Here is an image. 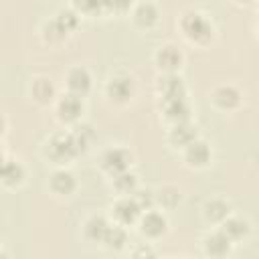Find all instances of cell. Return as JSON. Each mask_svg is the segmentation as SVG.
Here are the masks:
<instances>
[{
  "instance_id": "cell-1",
  "label": "cell",
  "mask_w": 259,
  "mask_h": 259,
  "mask_svg": "<svg viewBox=\"0 0 259 259\" xmlns=\"http://www.w3.org/2000/svg\"><path fill=\"white\" fill-rule=\"evenodd\" d=\"M182 28H184L186 36L192 38V40H206L210 36V32H212V26L208 24V20L202 14H198V12L184 14Z\"/></svg>"
},
{
  "instance_id": "cell-2",
  "label": "cell",
  "mask_w": 259,
  "mask_h": 259,
  "mask_svg": "<svg viewBox=\"0 0 259 259\" xmlns=\"http://www.w3.org/2000/svg\"><path fill=\"white\" fill-rule=\"evenodd\" d=\"M101 164L109 174H119L125 172L127 164H130V154L123 148H109L103 156H101Z\"/></svg>"
},
{
  "instance_id": "cell-3",
  "label": "cell",
  "mask_w": 259,
  "mask_h": 259,
  "mask_svg": "<svg viewBox=\"0 0 259 259\" xmlns=\"http://www.w3.org/2000/svg\"><path fill=\"white\" fill-rule=\"evenodd\" d=\"M142 212V206L138 204L136 198H121L115 206H113V214L121 225H130L134 223Z\"/></svg>"
},
{
  "instance_id": "cell-4",
  "label": "cell",
  "mask_w": 259,
  "mask_h": 259,
  "mask_svg": "<svg viewBox=\"0 0 259 259\" xmlns=\"http://www.w3.org/2000/svg\"><path fill=\"white\" fill-rule=\"evenodd\" d=\"M231 243H233V241H231V239L227 237V233L221 229V231H217V233H212V235H208V237L204 239V251H206V255L223 257V255L229 253Z\"/></svg>"
},
{
  "instance_id": "cell-5",
  "label": "cell",
  "mask_w": 259,
  "mask_h": 259,
  "mask_svg": "<svg viewBox=\"0 0 259 259\" xmlns=\"http://www.w3.org/2000/svg\"><path fill=\"white\" fill-rule=\"evenodd\" d=\"M67 87H69L71 93H75V95L87 93V89L91 87V77H89V73H87L83 67L71 69L69 75H67Z\"/></svg>"
},
{
  "instance_id": "cell-6",
  "label": "cell",
  "mask_w": 259,
  "mask_h": 259,
  "mask_svg": "<svg viewBox=\"0 0 259 259\" xmlns=\"http://www.w3.org/2000/svg\"><path fill=\"white\" fill-rule=\"evenodd\" d=\"M134 91V83L127 77H113L107 83V95L115 101H125Z\"/></svg>"
},
{
  "instance_id": "cell-7",
  "label": "cell",
  "mask_w": 259,
  "mask_h": 259,
  "mask_svg": "<svg viewBox=\"0 0 259 259\" xmlns=\"http://www.w3.org/2000/svg\"><path fill=\"white\" fill-rule=\"evenodd\" d=\"M79 97H81V95L69 93V95H65V97L59 101V115H61L63 119L73 121V119H77V117H79V113H81V109H83V105H81V99H79Z\"/></svg>"
},
{
  "instance_id": "cell-8",
  "label": "cell",
  "mask_w": 259,
  "mask_h": 259,
  "mask_svg": "<svg viewBox=\"0 0 259 259\" xmlns=\"http://www.w3.org/2000/svg\"><path fill=\"white\" fill-rule=\"evenodd\" d=\"M166 231V219L160 212H146L142 219V233L148 237H160Z\"/></svg>"
},
{
  "instance_id": "cell-9",
  "label": "cell",
  "mask_w": 259,
  "mask_h": 259,
  "mask_svg": "<svg viewBox=\"0 0 259 259\" xmlns=\"http://www.w3.org/2000/svg\"><path fill=\"white\" fill-rule=\"evenodd\" d=\"M188 103L184 97H176V99H164V113L166 117H170L172 121H186L188 117Z\"/></svg>"
},
{
  "instance_id": "cell-10",
  "label": "cell",
  "mask_w": 259,
  "mask_h": 259,
  "mask_svg": "<svg viewBox=\"0 0 259 259\" xmlns=\"http://www.w3.org/2000/svg\"><path fill=\"white\" fill-rule=\"evenodd\" d=\"M156 61H158V65H160L162 69H166V71H170V73H172V71H174V69L180 65L182 55H180V51H178L176 47L166 45V47H162V49L158 51Z\"/></svg>"
},
{
  "instance_id": "cell-11",
  "label": "cell",
  "mask_w": 259,
  "mask_h": 259,
  "mask_svg": "<svg viewBox=\"0 0 259 259\" xmlns=\"http://www.w3.org/2000/svg\"><path fill=\"white\" fill-rule=\"evenodd\" d=\"M160 93L164 99L184 97V85L176 75H168V77L160 79Z\"/></svg>"
},
{
  "instance_id": "cell-12",
  "label": "cell",
  "mask_w": 259,
  "mask_h": 259,
  "mask_svg": "<svg viewBox=\"0 0 259 259\" xmlns=\"http://www.w3.org/2000/svg\"><path fill=\"white\" fill-rule=\"evenodd\" d=\"M210 152H208V146L204 142H198V140H192L188 146H186V160L194 166H202L206 164Z\"/></svg>"
},
{
  "instance_id": "cell-13",
  "label": "cell",
  "mask_w": 259,
  "mask_h": 259,
  "mask_svg": "<svg viewBox=\"0 0 259 259\" xmlns=\"http://www.w3.org/2000/svg\"><path fill=\"white\" fill-rule=\"evenodd\" d=\"M192 140H196V130L192 125H188L186 121H178L174 125V130L170 132V142L172 144H180V146H188Z\"/></svg>"
},
{
  "instance_id": "cell-14",
  "label": "cell",
  "mask_w": 259,
  "mask_h": 259,
  "mask_svg": "<svg viewBox=\"0 0 259 259\" xmlns=\"http://www.w3.org/2000/svg\"><path fill=\"white\" fill-rule=\"evenodd\" d=\"M223 231L227 233V237L231 241H241L249 233V225H247V221H243L239 217H231V219H225Z\"/></svg>"
},
{
  "instance_id": "cell-15",
  "label": "cell",
  "mask_w": 259,
  "mask_h": 259,
  "mask_svg": "<svg viewBox=\"0 0 259 259\" xmlns=\"http://www.w3.org/2000/svg\"><path fill=\"white\" fill-rule=\"evenodd\" d=\"M107 229H109V225L103 217H91L85 223V237L91 239V241H101L103 243V237H105Z\"/></svg>"
},
{
  "instance_id": "cell-16",
  "label": "cell",
  "mask_w": 259,
  "mask_h": 259,
  "mask_svg": "<svg viewBox=\"0 0 259 259\" xmlns=\"http://www.w3.org/2000/svg\"><path fill=\"white\" fill-rule=\"evenodd\" d=\"M51 188L59 194H69L73 188H75V180L69 172L61 170V172H55L53 178H51Z\"/></svg>"
},
{
  "instance_id": "cell-17",
  "label": "cell",
  "mask_w": 259,
  "mask_h": 259,
  "mask_svg": "<svg viewBox=\"0 0 259 259\" xmlns=\"http://www.w3.org/2000/svg\"><path fill=\"white\" fill-rule=\"evenodd\" d=\"M214 101H217V105L229 109V107H235L239 103V93L233 87H219L214 91Z\"/></svg>"
},
{
  "instance_id": "cell-18",
  "label": "cell",
  "mask_w": 259,
  "mask_h": 259,
  "mask_svg": "<svg viewBox=\"0 0 259 259\" xmlns=\"http://www.w3.org/2000/svg\"><path fill=\"white\" fill-rule=\"evenodd\" d=\"M134 16H136L138 24H142V26H150V24H154V22H156L158 12H156V8H154L150 2H144V4H140V6L136 8Z\"/></svg>"
},
{
  "instance_id": "cell-19",
  "label": "cell",
  "mask_w": 259,
  "mask_h": 259,
  "mask_svg": "<svg viewBox=\"0 0 259 259\" xmlns=\"http://www.w3.org/2000/svg\"><path fill=\"white\" fill-rule=\"evenodd\" d=\"M103 243L109 247V249H121L125 245V231L121 227H111L107 229L105 237H103Z\"/></svg>"
},
{
  "instance_id": "cell-20",
  "label": "cell",
  "mask_w": 259,
  "mask_h": 259,
  "mask_svg": "<svg viewBox=\"0 0 259 259\" xmlns=\"http://www.w3.org/2000/svg\"><path fill=\"white\" fill-rule=\"evenodd\" d=\"M229 214V204L223 200H210L206 202V219L210 221H225Z\"/></svg>"
},
{
  "instance_id": "cell-21",
  "label": "cell",
  "mask_w": 259,
  "mask_h": 259,
  "mask_svg": "<svg viewBox=\"0 0 259 259\" xmlns=\"http://www.w3.org/2000/svg\"><path fill=\"white\" fill-rule=\"evenodd\" d=\"M32 95L38 99V101H47L53 97V85L51 81L47 79H36L34 85H32Z\"/></svg>"
},
{
  "instance_id": "cell-22",
  "label": "cell",
  "mask_w": 259,
  "mask_h": 259,
  "mask_svg": "<svg viewBox=\"0 0 259 259\" xmlns=\"http://www.w3.org/2000/svg\"><path fill=\"white\" fill-rule=\"evenodd\" d=\"M2 176H4V182L6 184H12V182H18L22 178V168L18 162H6L4 168H2Z\"/></svg>"
},
{
  "instance_id": "cell-23",
  "label": "cell",
  "mask_w": 259,
  "mask_h": 259,
  "mask_svg": "<svg viewBox=\"0 0 259 259\" xmlns=\"http://www.w3.org/2000/svg\"><path fill=\"white\" fill-rule=\"evenodd\" d=\"M115 188L123 194H130L136 190V178L132 174H125V172H119L115 174Z\"/></svg>"
},
{
  "instance_id": "cell-24",
  "label": "cell",
  "mask_w": 259,
  "mask_h": 259,
  "mask_svg": "<svg viewBox=\"0 0 259 259\" xmlns=\"http://www.w3.org/2000/svg\"><path fill=\"white\" fill-rule=\"evenodd\" d=\"M158 194H160V196H158V200H160V202H162V206H166V208L176 206V204H178V200H180L178 190H176V188H170V186L162 188Z\"/></svg>"
},
{
  "instance_id": "cell-25",
  "label": "cell",
  "mask_w": 259,
  "mask_h": 259,
  "mask_svg": "<svg viewBox=\"0 0 259 259\" xmlns=\"http://www.w3.org/2000/svg\"><path fill=\"white\" fill-rule=\"evenodd\" d=\"M73 4L83 14H95L103 8V0H73Z\"/></svg>"
},
{
  "instance_id": "cell-26",
  "label": "cell",
  "mask_w": 259,
  "mask_h": 259,
  "mask_svg": "<svg viewBox=\"0 0 259 259\" xmlns=\"http://www.w3.org/2000/svg\"><path fill=\"white\" fill-rule=\"evenodd\" d=\"M127 6H130V0H103V8H109L115 12H121Z\"/></svg>"
},
{
  "instance_id": "cell-27",
  "label": "cell",
  "mask_w": 259,
  "mask_h": 259,
  "mask_svg": "<svg viewBox=\"0 0 259 259\" xmlns=\"http://www.w3.org/2000/svg\"><path fill=\"white\" fill-rule=\"evenodd\" d=\"M247 2H249V0H247Z\"/></svg>"
}]
</instances>
